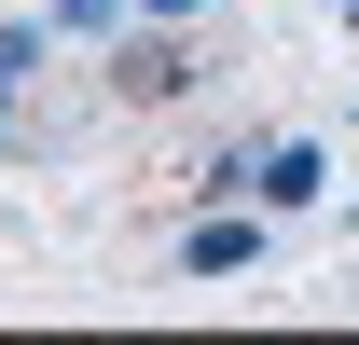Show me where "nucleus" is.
I'll return each instance as SVG.
<instances>
[{"mask_svg":"<svg viewBox=\"0 0 359 345\" xmlns=\"http://www.w3.org/2000/svg\"><path fill=\"white\" fill-rule=\"evenodd\" d=\"M249 262H263V194H249V208H208L180 235V276H249Z\"/></svg>","mask_w":359,"mask_h":345,"instance_id":"nucleus-1","label":"nucleus"},{"mask_svg":"<svg viewBox=\"0 0 359 345\" xmlns=\"http://www.w3.org/2000/svg\"><path fill=\"white\" fill-rule=\"evenodd\" d=\"M249 194H263V208H318V194H332V166H318V138H263V166H249Z\"/></svg>","mask_w":359,"mask_h":345,"instance_id":"nucleus-2","label":"nucleus"},{"mask_svg":"<svg viewBox=\"0 0 359 345\" xmlns=\"http://www.w3.org/2000/svg\"><path fill=\"white\" fill-rule=\"evenodd\" d=\"M180 83H194V55H180L166 28H152V42H125V97H180Z\"/></svg>","mask_w":359,"mask_h":345,"instance_id":"nucleus-3","label":"nucleus"},{"mask_svg":"<svg viewBox=\"0 0 359 345\" xmlns=\"http://www.w3.org/2000/svg\"><path fill=\"white\" fill-rule=\"evenodd\" d=\"M42 55H55V28H0V83H28Z\"/></svg>","mask_w":359,"mask_h":345,"instance_id":"nucleus-4","label":"nucleus"},{"mask_svg":"<svg viewBox=\"0 0 359 345\" xmlns=\"http://www.w3.org/2000/svg\"><path fill=\"white\" fill-rule=\"evenodd\" d=\"M125 14H138V28H180V14H194V0H125Z\"/></svg>","mask_w":359,"mask_h":345,"instance_id":"nucleus-5","label":"nucleus"},{"mask_svg":"<svg viewBox=\"0 0 359 345\" xmlns=\"http://www.w3.org/2000/svg\"><path fill=\"white\" fill-rule=\"evenodd\" d=\"M0 125H14V83H0Z\"/></svg>","mask_w":359,"mask_h":345,"instance_id":"nucleus-6","label":"nucleus"},{"mask_svg":"<svg viewBox=\"0 0 359 345\" xmlns=\"http://www.w3.org/2000/svg\"><path fill=\"white\" fill-rule=\"evenodd\" d=\"M346 42H359V0H346Z\"/></svg>","mask_w":359,"mask_h":345,"instance_id":"nucleus-7","label":"nucleus"}]
</instances>
